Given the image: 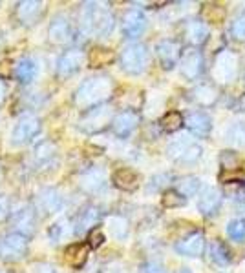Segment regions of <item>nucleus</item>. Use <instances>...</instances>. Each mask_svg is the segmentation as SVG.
I'll use <instances>...</instances> for the list:
<instances>
[{"instance_id": "f257e3e1", "label": "nucleus", "mask_w": 245, "mask_h": 273, "mask_svg": "<svg viewBox=\"0 0 245 273\" xmlns=\"http://www.w3.org/2000/svg\"><path fill=\"white\" fill-rule=\"evenodd\" d=\"M115 26L114 15L108 7L101 6L97 2H86L81 13V29L90 37H108Z\"/></svg>"}, {"instance_id": "f03ea898", "label": "nucleus", "mask_w": 245, "mask_h": 273, "mask_svg": "<svg viewBox=\"0 0 245 273\" xmlns=\"http://www.w3.org/2000/svg\"><path fill=\"white\" fill-rule=\"evenodd\" d=\"M110 93H112V80L108 77L86 78L75 91L74 101L81 109H90L101 106V102L108 99Z\"/></svg>"}, {"instance_id": "7ed1b4c3", "label": "nucleus", "mask_w": 245, "mask_h": 273, "mask_svg": "<svg viewBox=\"0 0 245 273\" xmlns=\"http://www.w3.org/2000/svg\"><path fill=\"white\" fill-rule=\"evenodd\" d=\"M121 69L128 75H141L147 67H149L150 62V55L149 50L145 44H139V42H134V44H128L125 50L121 51Z\"/></svg>"}, {"instance_id": "20e7f679", "label": "nucleus", "mask_w": 245, "mask_h": 273, "mask_svg": "<svg viewBox=\"0 0 245 273\" xmlns=\"http://www.w3.org/2000/svg\"><path fill=\"white\" fill-rule=\"evenodd\" d=\"M40 129H42V124H40V118L33 113H26L22 117L18 118L17 124L13 126L11 129V144L13 146H24L31 142L35 137H39Z\"/></svg>"}, {"instance_id": "39448f33", "label": "nucleus", "mask_w": 245, "mask_h": 273, "mask_svg": "<svg viewBox=\"0 0 245 273\" xmlns=\"http://www.w3.org/2000/svg\"><path fill=\"white\" fill-rule=\"evenodd\" d=\"M28 253V237L13 231L0 237V259L7 262L20 261Z\"/></svg>"}, {"instance_id": "423d86ee", "label": "nucleus", "mask_w": 245, "mask_h": 273, "mask_svg": "<svg viewBox=\"0 0 245 273\" xmlns=\"http://www.w3.org/2000/svg\"><path fill=\"white\" fill-rule=\"evenodd\" d=\"M166 153L179 164H194L201 157V146L188 139H177L168 144Z\"/></svg>"}, {"instance_id": "0eeeda50", "label": "nucleus", "mask_w": 245, "mask_h": 273, "mask_svg": "<svg viewBox=\"0 0 245 273\" xmlns=\"http://www.w3.org/2000/svg\"><path fill=\"white\" fill-rule=\"evenodd\" d=\"M108 122H110V108L106 104H101V106L86 109L84 115L79 120V128L82 131H86V133H97L103 128H106Z\"/></svg>"}, {"instance_id": "6e6552de", "label": "nucleus", "mask_w": 245, "mask_h": 273, "mask_svg": "<svg viewBox=\"0 0 245 273\" xmlns=\"http://www.w3.org/2000/svg\"><path fill=\"white\" fill-rule=\"evenodd\" d=\"M156 55L160 58L161 66L165 69H172L181 58V44L174 39H163L156 44Z\"/></svg>"}, {"instance_id": "1a4fd4ad", "label": "nucleus", "mask_w": 245, "mask_h": 273, "mask_svg": "<svg viewBox=\"0 0 245 273\" xmlns=\"http://www.w3.org/2000/svg\"><path fill=\"white\" fill-rule=\"evenodd\" d=\"M48 37L53 44H68L74 40V26L68 17L55 15L48 26Z\"/></svg>"}, {"instance_id": "9d476101", "label": "nucleus", "mask_w": 245, "mask_h": 273, "mask_svg": "<svg viewBox=\"0 0 245 273\" xmlns=\"http://www.w3.org/2000/svg\"><path fill=\"white\" fill-rule=\"evenodd\" d=\"M64 206V197L57 188H44L35 197V208L42 213H57Z\"/></svg>"}, {"instance_id": "9b49d317", "label": "nucleus", "mask_w": 245, "mask_h": 273, "mask_svg": "<svg viewBox=\"0 0 245 273\" xmlns=\"http://www.w3.org/2000/svg\"><path fill=\"white\" fill-rule=\"evenodd\" d=\"M11 226L17 233L29 237L35 233L37 228V217H35V210L31 206H22L11 213Z\"/></svg>"}, {"instance_id": "f8f14e48", "label": "nucleus", "mask_w": 245, "mask_h": 273, "mask_svg": "<svg viewBox=\"0 0 245 273\" xmlns=\"http://www.w3.org/2000/svg\"><path fill=\"white\" fill-rule=\"evenodd\" d=\"M84 64V53L81 50H68L57 58L55 69L59 77H72L79 71Z\"/></svg>"}, {"instance_id": "ddd939ff", "label": "nucleus", "mask_w": 245, "mask_h": 273, "mask_svg": "<svg viewBox=\"0 0 245 273\" xmlns=\"http://www.w3.org/2000/svg\"><path fill=\"white\" fill-rule=\"evenodd\" d=\"M57 162V148L53 146L50 140H42L35 146L33 153H31V164L35 169H48V167L55 166Z\"/></svg>"}, {"instance_id": "4468645a", "label": "nucleus", "mask_w": 245, "mask_h": 273, "mask_svg": "<svg viewBox=\"0 0 245 273\" xmlns=\"http://www.w3.org/2000/svg\"><path fill=\"white\" fill-rule=\"evenodd\" d=\"M203 71V55L198 48H188L181 55V73L188 80H196Z\"/></svg>"}, {"instance_id": "2eb2a0df", "label": "nucleus", "mask_w": 245, "mask_h": 273, "mask_svg": "<svg viewBox=\"0 0 245 273\" xmlns=\"http://www.w3.org/2000/svg\"><path fill=\"white\" fill-rule=\"evenodd\" d=\"M112 131H114L115 137H119V139H125L128 135L134 133V129L139 126V115L136 111H130V109H126V111H121L119 115H115L112 118Z\"/></svg>"}, {"instance_id": "dca6fc26", "label": "nucleus", "mask_w": 245, "mask_h": 273, "mask_svg": "<svg viewBox=\"0 0 245 273\" xmlns=\"http://www.w3.org/2000/svg\"><path fill=\"white\" fill-rule=\"evenodd\" d=\"M147 29V17L141 9H128L123 17V33L126 39H137Z\"/></svg>"}, {"instance_id": "f3484780", "label": "nucleus", "mask_w": 245, "mask_h": 273, "mask_svg": "<svg viewBox=\"0 0 245 273\" xmlns=\"http://www.w3.org/2000/svg\"><path fill=\"white\" fill-rule=\"evenodd\" d=\"M79 186L88 193H99L104 190L106 186V173L101 167H88L86 171L81 173L79 177Z\"/></svg>"}, {"instance_id": "a211bd4d", "label": "nucleus", "mask_w": 245, "mask_h": 273, "mask_svg": "<svg viewBox=\"0 0 245 273\" xmlns=\"http://www.w3.org/2000/svg\"><path fill=\"white\" fill-rule=\"evenodd\" d=\"M176 251L185 257H200L205 251V237L200 231H194V233L183 237L181 240H177Z\"/></svg>"}, {"instance_id": "6ab92c4d", "label": "nucleus", "mask_w": 245, "mask_h": 273, "mask_svg": "<svg viewBox=\"0 0 245 273\" xmlns=\"http://www.w3.org/2000/svg\"><path fill=\"white\" fill-rule=\"evenodd\" d=\"M44 13V4L37 0H24L17 4V18L24 26H33L40 20Z\"/></svg>"}, {"instance_id": "aec40b11", "label": "nucleus", "mask_w": 245, "mask_h": 273, "mask_svg": "<svg viewBox=\"0 0 245 273\" xmlns=\"http://www.w3.org/2000/svg\"><path fill=\"white\" fill-rule=\"evenodd\" d=\"M112 182H114L115 188H119L123 191H136L139 188V182L141 178L134 169L130 167H119L115 169L114 175H112Z\"/></svg>"}, {"instance_id": "412c9836", "label": "nucleus", "mask_w": 245, "mask_h": 273, "mask_svg": "<svg viewBox=\"0 0 245 273\" xmlns=\"http://www.w3.org/2000/svg\"><path fill=\"white\" fill-rule=\"evenodd\" d=\"M185 126H187L196 137L203 139V137H207V135L211 133L212 120L205 111H194L185 118Z\"/></svg>"}, {"instance_id": "4be33fe9", "label": "nucleus", "mask_w": 245, "mask_h": 273, "mask_svg": "<svg viewBox=\"0 0 245 273\" xmlns=\"http://www.w3.org/2000/svg\"><path fill=\"white\" fill-rule=\"evenodd\" d=\"M183 31H185V39L188 40V44H192V48L205 44L207 39H209V28L201 20H188V22H185Z\"/></svg>"}, {"instance_id": "5701e85b", "label": "nucleus", "mask_w": 245, "mask_h": 273, "mask_svg": "<svg viewBox=\"0 0 245 273\" xmlns=\"http://www.w3.org/2000/svg\"><path fill=\"white\" fill-rule=\"evenodd\" d=\"M222 206V193L214 188H209L200 195V201H198V210H200L205 217H212L216 215L218 210Z\"/></svg>"}, {"instance_id": "b1692460", "label": "nucleus", "mask_w": 245, "mask_h": 273, "mask_svg": "<svg viewBox=\"0 0 245 273\" xmlns=\"http://www.w3.org/2000/svg\"><path fill=\"white\" fill-rule=\"evenodd\" d=\"M39 73V64L31 56H24L17 62V66H13V75L20 84L31 82Z\"/></svg>"}, {"instance_id": "393cba45", "label": "nucleus", "mask_w": 245, "mask_h": 273, "mask_svg": "<svg viewBox=\"0 0 245 273\" xmlns=\"http://www.w3.org/2000/svg\"><path fill=\"white\" fill-rule=\"evenodd\" d=\"M99 217H101V213L93 206H86L84 210H81L74 222V233H82L88 228H95Z\"/></svg>"}, {"instance_id": "a878e982", "label": "nucleus", "mask_w": 245, "mask_h": 273, "mask_svg": "<svg viewBox=\"0 0 245 273\" xmlns=\"http://www.w3.org/2000/svg\"><path fill=\"white\" fill-rule=\"evenodd\" d=\"M74 233V224L66 220V218H61L57 222H53L50 228H48V239L52 240L53 244L57 242H63L64 239H68L70 235Z\"/></svg>"}, {"instance_id": "bb28decb", "label": "nucleus", "mask_w": 245, "mask_h": 273, "mask_svg": "<svg viewBox=\"0 0 245 273\" xmlns=\"http://www.w3.org/2000/svg\"><path fill=\"white\" fill-rule=\"evenodd\" d=\"M64 257L68 264H72L74 268L82 266L88 259V244H82V242H75V244L68 246L66 251H64Z\"/></svg>"}, {"instance_id": "cd10ccee", "label": "nucleus", "mask_w": 245, "mask_h": 273, "mask_svg": "<svg viewBox=\"0 0 245 273\" xmlns=\"http://www.w3.org/2000/svg\"><path fill=\"white\" fill-rule=\"evenodd\" d=\"M201 17L205 22H212V24H220L225 20L227 17V11L222 4H214V2H209V4H203V9H201Z\"/></svg>"}, {"instance_id": "c85d7f7f", "label": "nucleus", "mask_w": 245, "mask_h": 273, "mask_svg": "<svg viewBox=\"0 0 245 273\" xmlns=\"http://www.w3.org/2000/svg\"><path fill=\"white\" fill-rule=\"evenodd\" d=\"M209 253H211V261L220 264V266H225L231 261V251L222 240H212L211 246H209Z\"/></svg>"}, {"instance_id": "c756f323", "label": "nucleus", "mask_w": 245, "mask_h": 273, "mask_svg": "<svg viewBox=\"0 0 245 273\" xmlns=\"http://www.w3.org/2000/svg\"><path fill=\"white\" fill-rule=\"evenodd\" d=\"M185 124V118L179 111H168L163 115V118L160 120V126L163 131L166 133H174L177 129H181V126Z\"/></svg>"}, {"instance_id": "7c9ffc66", "label": "nucleus", "mask_w": 245, "mask_h": 273, "mask_svg": "<svg viewBox=\"0 0 245 273\" xmlns=\"http://www.w3.org/2000/svg\"><path fill=\"white\" fill-rule=\"evenodd\" d=\"M177 191L183 197H192L200 191V178L188 175V177H181L177 180Z\"/></svg>"}, {"instance_id": "2f4dec72", "label": "nucleus", "mask_w": 245, "mask_h": 273, "mask_svg": "<svg viewBox=\"0 0 245 273\" xmlns=\"http://www.w3.org/2000/svg\"><path fill=\"white\" fill-rule=\"evenodd\" d=\"M187 202V197H183L177 190H165L163 191V197H161V204L166 208V210H174V208H181L185 206Z\"/></svg>"}, {"instance_id": "473e14b6", "label": "nucleus", "mask_w": 245, "mask_h": 273, "mask_svg": "<svg viewBox=\"0 0 245 273\" xmlns=\"http://www.w3.org/2000/svg\"><path fill=\"white\" fill-rule=\"evenodd\" d=\"M108 231L115 239H125L128 233V222L123 217H110L108 218Z\"/></svg>"}, {"instance_id": "72a5a7b5", "label": "nucleus", "mask_w": 245, "mask_h": 273, "mask_svg": "<svg viewBox=\"0 0 245 273\" xmlns=\"http://www.w3.org/2000/svg\"><path fill=\"white\" fill-rule=\"evenodd\" d=\"M227 235L236 242H244L245 240V220L244 218H234L227 226Z\"/></svg>"}, {"instance_id": "f704fd0d", "label": "nucleus", "mask_w": 245, "mask_h": 273, "mask_svg": "<svg viewBox=\"0 0 245 273\" xmlns=\"http://www.w3.org/2000/svg\"><path fill=\"white\" fill-rule=\"evenodd\" d=\"M114 51L110 50H93L90 55V64L91 67H101V66H106L108 62L114 60Z\"/></svg>"}, {"instance_id": "c9c22d12", "label": "nucleus", "mask_w": 245, "mask_h": 273, "mask_svg": "<svg viewBox=\"0 0 245 273\" xmlns=\"http://www.w3.org/2000/svg\"><path fill=\"white\" fill-rule=\"evenodd\" d=\"M220 162L223 166V171H231V169H240V157L234 151H223L220 157Z\"/></svg>"}, {"instance_id": "e433bc0d", "label": "nucleus", "mask_w": 245, "mask_h": 273, "mask_svg": "<svg viewBox=\"0 0 245 273\" xmlns=\"http://www.w3.org/2000/svg\"><path fill=\"white\" fill-rule=\"evenodd\" d=\"M220 180L222 182H238V184H242V182H245V171L244 169H231V171H222L220 173Z\"/></svg>"}, {"instance_id": "4c0bfd02", "label": "nucleus", "mask_w": 245, "mask_h": 273, "mask_svg": "<svg viewBox=\"0 0 245 273\" xmlns=\"http://www.w3.org/2000/svg\"><path fill=\"white\" fill-rule=\"evenodd\" d=\"M231 33H233L234 39L245 40V13L244 15H240V17L233 22V26H231Z\"/></svg>"}, {"instance_id": "58836bf2", "label": "nucleus", "mask_w": 245, "mask_h": 273, "mask_svg": "<svg viewBox=\"0 0 245 273\" xmlns=\"http://www.w3.org/2000/svg\"><path fill=\"white\" fill-rule=\"evenodd\" d=\"M104 242V233L101 231L99 228H93L88 235V248H99V246H103Z\"/></svg>"}, {"instance_id": "ea45409f", "label": "nucleus", "mask_w": 245, "mask_h": 273, "mask_svg": "<svg viewBox=\"0 0 245 273\" xmlns=\"http://www.w3.org/2000/svg\"><path fill=\"white\" fill-rule=\"evenodd\" d=\"M33 273H63L57 266L53 264H37L33 268Z\"/></svg>"}, {"instance_id": "a19ab883", "label": "nucleus", "mask_w": 245, "mask_h": 273, "mask_svg": "<svg viewBox=\"0 0 245 273\" xmlns=\"http://www.w3.org/2000/svg\"><path fill=\"white\" fill-rule=\"evenodd\" d=\"M9 213V199L6 195H0V220Z\"/></svg>"}, {"instance_id": "79ce46f5", "label": "nucleus", "mask_w": 245, "mask_h": 273, "mask_svg": "<svg viewBox=\"0 0 245 273\" xmlns=\"http://www.w3.org/2000/svg\"><path fill=\"white\" fill-rule=\"evenodd\" d=\"M143 273H166L160 264H156V262H149V264H145L143 266Z\"/></svg>"}, {"instance_id": "37998d69", "label": "nucleus", "mask_w": 245, "mask_h": 273, "mask_svg": "<svg viewBox=\"0 0 245 273\" xmlns=\"http://www.w3.org/2000/svg\"><path fill=\"white\" fill-rule=\"evenodd\" d=\"M4 95H6V86H4V82L0 80V102H2V99H4Z\"/></svg>"}, {"instance_id": "c03bdc74", "label": "nucleus", "mask_w": 245, "mask_h": 273, "mask_svg": "<svg viewBox=\"0 0 245 273\" xmlns=\"http://www.w3.org/2000/svg\"><path fill=\"white\" fill-rule=\"evenodd\" d=\"M177 273H192V272H190L188 268H181V270H179V272H177Z\"/></svg>"}, {"instance_id": "a18cd8bd", "label": "nucleus", "mask_w": 245, "mask_h": 273, "mask_svg": "<svg viewBox=\"0 0 245 273\" xmlns=\"http://www.w3.org/2000/svg\"><path fill=\"white\" fill-rule=\"evenodd\" d=\"M0 273H4V272H0Z\"/></svg>"}]
</instances>
